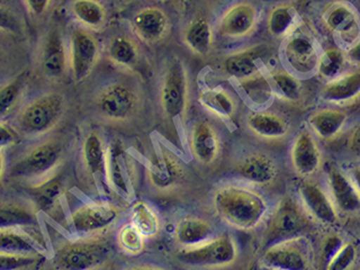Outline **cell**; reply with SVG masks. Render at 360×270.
Segmentation results:
<instances>
[{
	"label": "cell",
	"instance_id": "cell-24",
	"mask_svg": "<svg viewBox=\"0 0 360 270\" xmlns=\"http://www.w3.org/2000/svg\"><path fill=\"white\" fill-rule=\"evenodd\" d=\"M246 124L255 135L269 141L284 139L290 130L288 121L284 117L268 111L252 112L248 117Z\"/></svg>",
	"mask_w": 360,
	"mask_h": 270
},
{
	"label": "cell",
	"instance_id": "cell-35",
	"mask_svg": "<svg viewBox=\"0 0 360 270\" xmlns=\"http://www.w3.org/2000/svg\"><path fill=\"white\" fill-rule=\"evenodd\" d=\"M184 40L187 47L195 54L207 56L212 49V27L205 18L194 20L186 27Z\"/></svg>",
	"mask_w": 360,
	"mask_h": 270
},
{
	"label": "cell",
	"instance_id": "cell-10",
	"mask_svg": "<svg viewBox=\"0 0 360 270\" xmlns=\"http://www.w3.org/2000/svg\"><path fill=\"white\" fill-rule=\"evenodd\" d=\"M99 58L96 38L88 30L75 29L70 37L69 64L75 82H82L91 73Z\"/></svg>",
	"mask_w": 360,
	"mask_h": 270
},
{
	"label": "cell",
	"instance_id": "cell-1",
	"mask_svg": "<svg viewBox=\"0 0 360 270\" xmlns=\"http://www.w3.org/2000/svg\"><path fill=\"white\" fill-rule=\"evenodd\" d=\"M213 207L229 225L242 231L258 226L267 212V202L248 187L229 185L217 189Z\"/></svg>",
	"mask_w": 360,
	"mask_h": 270
},
{
	"label": "cell",
	"instance_id": "cell-40",
	"mask_svg": "<svg viewBox=\"0 0 360 270\" xmlns=\"http://www.w3.org/2000/svg\"><path fill=\"white\" fill-rule=\"evenodd\" d=\"M117 240L123 252L130 255H139L145 248L144 235L131 222L121 226L117 231Z\"/></svg>",
	"mask_w": 360,
	"mask_h": 270
},
{
	"label": "cell",
	"instance_id": "cell-51",
	"mask_svg": "<svg viewBox=\"0 0 360 270\" xmlns=\"http://www.w3.org/2000/svg\"><path fill=\"white\" fill-rule=\"evenodd\" d=\"M350 179L360 194V167H354L350 170Z\"/></svg>",
	"mask_w": 360,
	"mask_h": 270
},
{
	"label": "cell",
	"instance_id": "cell-12",
	"mask_svg": "<svg viewBox=\"0 0 360 270\" xmlns=\"http://www.w3.org/2000/svg\"><path fill=\"white\" fill-rule=\"evenodd\" d=\"M258 12L250 3H238L229 7L220 18L218 32L222 37L240 39L249 37L257 27Z\"/></svg>",
	"mask_w": 360,
	"mask_h": 270
},
{
	"label": "cell",
	"instance_id": "cell-53",
	"mask_svg": "<svg viewBox=\"0 0 360 270\" xmlns=\"http://www.w3.org/2000/svg\"><path fill=\"white\" fill-rule=\"evenodd\" d=\"M129 270H163V269H159V268H153V267H135L131 268V269Z\"/></svg>",
	"mask_w": 360,
	"mask_h": 270
},
{
	"label": "cell",
	"instance_id": "cell-7",
	"mask_svg": "<svg viewBox=\"0 0 360 270\" xmlns=\"http://www.w3.org/2000/svg\"><path fill=\"white\" fill-rule=\"evenodd\" d=\"M189 84L183 60H172L163 73L160 101L161 108L169 119L181 117L188 106Z\"/></svg>",
	"mask_w": 360,
	"mask_h": 270
},
{
	"label": "cell",
	"instance_id": "cell-20",
	"mask_svg": "<svg viewBox=\"0 0 360 270\" xmlns=\"http://www.w3.org/2000/svg\"><path fill=\"white\" fill-rule=\"evenodd\" d=\"M303 207L319 221L332 225L338 220V213L324 189L317 184L306 181L299 188Z\"/></svg>",
	"mask_w": 360,
	"mask_h": 270
},
{
	"label": "cell",
	"instance_id": "cell-28",
	"mask_svg": "<svg viewBox=\"0 0 360 270\" xmlns=\"http://www.w3.org/2000/svg\"><path fill=\"white\" fill-rule=\"evenodd\" d=\"M63 188V177L58 174H51L29 188V195L38 210L49 212L58 203Z\"/></svg>",
	"mask_w": 360,
	"mask_h": 270
},
{
	"label": "cell",
	"instance_id": "cell-38",
	"mask_svg": "<svg viewBox=\"0 0 360 270\" xmlns=\"http://www.w3.org/2000/svg\"><path fill=\"white\" fill-rule=\"evenodd\" d=\"M130 222L144 235L145 238H155L161 229V221L155 211L146 202H136L132 205Z\"/></svg>",
	"mask_w": 360,
	"mask_h": 270
},
{
	"label": "cell",
	"instance_id": "cell-13",
	"mask_svg": "<svg viewBox=\"0 0 360 270\" xmlns=\"http://www.w3.org/2000/svg\"><path fill=\"white\" fill-rule=\"evenodd\" d=\"M132 29L136 36L146 44H156L165 39L170 30V21L163 9L144 7L132 18Z\"/></svg>",
	"mask_w": 360,
	"mask_h": 270
},
{
	"label": "cell",
	"instance_id": "cell-47",
	"mask_svg": "<svg viewBox=\"0 0 360 270\" xmlns=\"http://www.w3.org/2000/svg\"><path fill=\"white\" fill-rule=\"evenodd\" d=\"M342 240L336 236H330L328 240H325L323 251H324L325 257L328 259V262L338 252V250L342 246Z\"/></svg>",
	"mask_w": 360,
	"mask_h": 270
},
{
	"label": "cell",
	"instance_id": "cell-46",
	"mask_svg": "<svg viewBox=\"0 0 360 270\" xmlns=\"http://www.w3.org/2000/svg\"><path fill=\"white\" fill-rule=\"evenodd\" d=\"M25 1L33 15L40 16L49 9L51 0H25Z\"/></svg>",
	"mask_w": 360,
	"mask_h": 270
},
{
	"label": "cell",
	"instance_id": "cell-33",
	"mask_svg": "<svg viewBox=\"0 0 360 270\" xmlns=\"http://www.w3.org/2000/svg\"><path fill=\"white\" fill-rule=\"evenodd\" d=\"M84 162L88 172L93 176L101 174L106 177V156L108 148L96 132H90L82 145Z\"/></svg>",
	"mask_w": 360,
	"mask_h": 270
},
{
	"label": "cell",
	"instance_id": "cell-18",
	"mask_svg": "<svg viewBox=\"0 0 360 270\" xmlns=\"http://www.w3.org/2000/svg\"><path fill=\"white\" fill-rule=\"evenodd\" d=\"M235 172L240 179L253 185H267L276 176V163L269 155L252 153L240 160L235 167Z\"/></svg>",
	"mask_w": 360,
	"mask_h": 270
},
{
	"label": "cell",
	"instance_id": "cell-4",
	"mask_svg": "<svg viewBox=\"0 0 360 270\" xmlns=\"http://www.w3.org/2000/svg\"><path fill=\"white\" fill-rule=\"evenodd\" d=\"M141 99L135 88L115 82L103 88L95 101L98 115L110 122H127L139 111Z\"/></svg>",
	"mask_w": 360,
	"mask_h": 270
},
{
	"label": "cell",
	"instance_id": "cell-22",
	"mask_svg": "<svg viewBox=\"0 0 360 270\" xmlns=\"http://www.w3.org/2000/svg\"><path fill=\"white\" fill-rule=\"evenodd\" d=\"M321 98L333 104L350 103L360 96V68L328 80L321 88Z\"/></svg>",
	"mask_w": 360,
	"mask_h": 270
},
{
	"label": "cell",
	"instance_id": "cell-36",
	"mask_svg": "<svg viewBox=\"0 0 360 270\" xmlns=\"http://www.w3.org/2000/svg\"><path fill=\"white\" fill-rule=\"evenodd\" d=\"M108 58L112 63L120 68H131L139 58V46L128 36H115L108 42Z\"/></svg>",
	"mask_w": 360,
	"mask_h": 270
},
{
	"label": "cell",
	"instance_id": "cell-3",
	"mask_svg": "<svg viewBox=\"0 0 360 270\" xmlns=\"http://www.w3.org/2000/svg\"><path fill=\"white\" fill-rule=\"evenodd\" d=\"M110 242L103 238H86L66 242L56 250L54 266L58 270H97L111 257Z\"/></svg>",
	"mask_w": 360,
	"mask_h": 270
},
{
	"label": "cell",
	"instance_id": "cell-25",
	"mask_svg": "<svg viewBox=\"0 0 360 270\" xmlns=\"http://www.w3.org/2000/svg\"><path fill=\"white\" fill-rule=\"evenodd\" d=\"M260 51L257 49H246L229 55L222 62V69L227 75L238 79L240 82H246L262 75L259 65Z\"/></svg>",
	"mask_w": 360,
	"mask_h": 270
},
{
	"label": "cell",
	"instance_id": "cell-26",
	"mask_svg": "<svg viewBox=\"0 0 360 270\" xmlns=\"http://www.w3.org/2000/svg\"><path fill=\"white\" fill-rule=\"evenodd\" d=\"M129 165H127L124 152L119 143H112L106 156V179L120 192L129 194L131 188Z\"/></svg>",
	"mask_w": 360,
	"mask_h": 270
},
{
	"label": "cell",
	"instance_id": "cell-30",
	"mask_svg": "<svg viewBox=\"0 0 360 270\" xmlns=\"http://www.w3.org/2000/svg\"><path fill=\"white\" fill-rule=\"evenodd\" d=\"M213 227L201 218L189 217L181 220L176 229V240L180 245L193 248L211 240Z\"/></svg>",
	"mask_w": 360,
	"mask_h": 270
},
{
	"label": "cell",
	"instance_id": "cell-19",
	"mask_svg": "<svg viewBox=\"0 0 360 270\" xmlns=\"http://www.w3.org/2000/svg\"><path fill=\"white\" fill-rule=\"evenodd\" d=\"M262 262L274 270H306L308 264L306 253L293 240L264 250Z\"/></svg>",
	"mask_w": 360,
	"mask_h": 270
},
{
	"label": "cell",
	"instance_id": "cell-29",
	"mask_svg": "<svg viewBox=\"0 0 360 270\" xmlns=\"http://www.w3.org/2000/svg\"><path fill=\"white\" fill-rule=\"evenodd\" d=\"M198 102L207 112L221 120H229L236 111V102L227 90L205 88L200 91Z\"/></svg>",
	"mask_w": 360,
	"mask_h": 270
},
{
	"label": "cell",
	"instance_id": "cell-41",
	"mask_svg": "<svg viewBox=\"0 0 360 270\" xmlns=\"http://www.w3.org/2000/svg\"><path fill=\"white\" fill-rule=\"evenodd\" d=\"M0 252L38 255V250L13 229L0 231Z\"/></svg>",
	"mask_w": 360,
	"mask_h": 270
},
{
	"label": "cell",
	"instance_id": "cell-23",
	"mask_svg": "<svg viewBox=\"0 0 360 270\" xmlns=\"http://www.w3.org/2000/svg\"><path fill=\"white\" fill-rule=\"evenodd\" d=\"M328 183L334 202L342 212L352 213L360 210V194L352 180L342 170L330 167Z\"/></svg>",
	"mask_w": 360,
	"mask_h": 270
},
{
	"label": "cell",
	"instance_id": "cell-48",
	"mask_svg": "<svg viewBox=\"0 0 360 270\" xmlns=\"http://www.w3.org/2000/svg\"><path fill=\"white\" fill-rule=\"evenodd\" d=\"M349 150L354 155L360 156V123L356 126L348 139Z\"/></svg>",
	"mask_w": 360,
	"mask_h": 270
},
{
	"label": "cell",
	"instance_id": "cell-32",
	"mask_svg": "<svg viewBox=\"0 0 360 270\" xmlns=\"http://www.w3.org/2000/svg\"><path fill=\"white\" fill-rule=\"evenodd\" d=\"M268 80L273 94L282 101L295 103L299 102L302 97L303 87L300 79L288 70L276 69L270 71Z\"/></svg>",
	"mask_w": 360,
	"mask_h": 270
},
{
	"label": "cell",
	"instance_id": "cell-37",
	"mask_svg": "<svg viewBox=\"0 0 360 270\" xmlns=\"http://www.w3.org/2000/svg\"><path fill=\"white\" fill-rule=\"evenodd\" d=\"M36 224V212L32 207L18 203L0 205V231L30 227Z\"/></svg>",
	"mask_w": 360,
	"mask_h": 270
},
{
	"label": "cell",
	"instance_id": "cell-34",
	"mask_svg": "<svg viewBox=\"0 0 360 270\" xmlns=\"http://www.w3.org/2000/svg\"><path fill=\"white\" fill-rule=\"evenodd\" d=\"M71 12L77 21L91 30H99L106 23V9L99 0H73Z\"/></svg>",
	"mask_w": 360,
	"mask_h": 270
},
{
	"label": "cell",
	"instance_id": "cell-9",
	"mask_svg": "<svg viewBox=\"0 0 360 270\" xmlns=\"http://www.w3.org/2000/svg\"><path fill=\"white\" fill-rule=\"evenodd\" d=\"M321 18L332 36L348 49L359 39L360 16L350 4L345 1L330 4Z\"/></svg>",
	"mask_w": 360,
	"mask_h": 270
},
{
	"label": "cell",
	"instance_id": "cell-39",
	"mask_svg": "<svg viewBox=\"0 0 360 270\" xmlns=\"http://www.w3.org/2000/svg\"><path fill=\"white\" fill-rule=\"evenodd\" d=\"M347 64L349 63L345 58V51L338 47H332L319 55L316 73L328 82L345 73Z\"/></svg>",
	"mask_w": 360,
	"mask_h": 270
},
{
	"label": "cell",
	"instance_id": "cell-17",
	"mask_svg": "<svg viewBox=\"0 0 360 270\" xmlns=\"http://www.w3.org/2000/svg\"><path fill=\"white\" fill-rule=\"evenodd\" d=\"M189 148L194 159L202 165H211L214 162L220 150V139L218 132L207 121H198L194 123Z\"/></svg>",
	"mask_w": 360,
	"mask_h": 270
},
{
	"label": "cell",
	"instance_id": "cell-2",
	"mask_svg": "<svg viewBox=\"0 0 360 270\" xmlns=\"http://www.w3.org/2000/svg\"><path fill=\"white\" fill-rule=\"evenodd\" d=\"M311 227V216L304 207L293 198H283L268 219L262 234V249L297 240Z\"/></svg>",
	"mask_w": 360,
	"mask_h": 270
},
{
	"label": "cell",
	"instance_id": "cell-45",
	"mask_svg": "<svg viewBox=\"0 0 360 270\" xmlns=\"http://www.w3.org/2000/svg\"><path fill=\"white\" fill-rule=\"evenodd\" d=\"M18 29V25L16 18L6 8L0 6V30L16 32Z\"/></svg>",
	"mask_w": 360,
	"mask_h": 270
},
{
	"label": "cell",
	"instance_id": "cell-14",
	"mask_svg": "<svg viewBox=\"0 0 360 270\" xmlns=\"http://www.w3.org/2000/svg\"><path fill=\"white\" fill-rule=\"evenodd\" d=\"M117 216L115 207L110 205H84L73 211L71 224L78 234H91L108 229Z\"/></svg>",
	"mask_w": 360,
	"mask_h": 270
},
{
	"label": "cell",
	"instance_id": "cell-16",
	"mask_svg": "<svg viewBox=\"0 0 360 270\" xmlns=\"http://www.w3.org/2000/svg\"><path fill=\"white\" fill-rule=\"evenodd\" d=\"M291 161L301 176H311L321 167V154L311 132L302 130L295 137L291 150Z\"/></svg>",
	"mask_w": 360,
	"mask_h": 270
},
{
	"label": "cell",
	"instance_id": "cell-42",
	"mask_svg": "<svg viewBox=\"0 0 360 270\" xmlns=\"http://www.w3.org/2000/svg\"><path fill=\"white\" fill-rule=\"evenodd\" d=\"M25 84V75H22L0 88V117H5L12 111L22 95Z\"/></svg>",
	"mask_w": 360,
	"mask_h": 270
},
{
	"label": "cell",
	"instance_id": "cell-5",
	"mask_svg": "<svg viewBox=\"0 0 360 270\" xmlns=\"http://www.w3.org/2000/svg\"><path fill=\"white\" fill-rule=\"evenodd\" d=\"M238 258V245L229 234L212 238L205 243L179 251L177 259L192 267H224Z\"/></svg>",
	"mask_w": 360,
	"mask_h": 270
},
{
	"label": "cell",
	"instance_id": "cell-11",
	"mask_svg": "<svg viewBox=\"0 0 360 270\" xmlns=\"http://www.w3.org/2000/svg\"><path fill=\"white\" fill-rule=\"evenodd\" d=\"M319 55L315 42L302 33H292L283 46V58L295 75L308 77L316 73Z\"/></svg>",
	"mask_w": 360,
	"mask_h": 270
},
{
	"label": "cell",
	"instance_id": "cell-49",
	"mask_svg": "<svg viewBox=\"0 0 360 270\" xmlns=\"http://www.w3.org/2000/svg\"><path fill=\"white\" fill-rule=\"evenodd\" d=\"M345 54L348 63L359 66L360 68V38L357 42H354L352 47L347 49Z\"/></svg>",
	"mask_w": 360,
	"mask_h": 270
},
{
	"label": "cell",
	"instance_id": "cell-8",
	"mask_svg": "<svg viewBox=\"0 0 360 270\" xmlns=\"http://www.w3.org/2000/svg\"><path fill=\"white\" fill-rule=\"evenodd\" d=\"M62 155L63 148L60 143L45 141L16 161L9 174L12 177L22 179H45L58 168Z\"/></svg>",
	"mask_w": 360,
	"mask_h": 270
},
{
	"label": "cell",
	"instance_id": "cell-52",
	"mask_svg": "<svg viewBox=\"0 0 360 270\" xmlns=\"http://www.w3.org/2000/svg\"><path fill=\"white\" fill-rule=\"evenodd\" d=\"M4 172V158L3 154L0 152V177L3 176Z\"/></svg>",
	"mask_w": 360,
	"mask_h": 270
},
{
	"label": "cell",
	"instance_id": "cell-50",
	"mask_svg": "<svg viewBox=\"0 0 360 270\" xmlns=\"http://www.w3.org/2000/svg\"><path fill=\"white\" fill-rule=\"evenodd\" d=\"M16 136L12 129L8 127L4 126L0 123V148H5L8 145H12L15 141Z\"/></svg>",
	"mask_w": 360,
	"mask_h": 270
},
{
	"label": "cell",
	"instance_id": "cell-44",
	"mask_svg": "<svg viewBox=\"0 0 360 270\" xmlns=\"http://www.w3.org/2000/svg\"><path fill=\"white\" fill-rule=\"evenodd\" d=\"M357 251L354 244L345 243L338 250V252L330 259L328 270H347L352 267L356 260Z\"/></svg>",
	"mask_w": 360,
	"mask_h": 270
},
{
	"label": "cell",
	"instance_id": "cell-21",
	"mask_svg": "<svg viewBox=\"0 0 360 270\" xmlns=\"http://www.w3.org/2000/svg\"><path fill=\"white\" fill-rule=\"evenodd\" d=\"M69 58L66 54L63 37L56 29L49 31L42 47L41 68L47 77L60 78L68 69Z\"/></svg>",
	"mask_w": 360,
	"mask_h": 270
},
{
	"label": "cell",
	"instance_id": "cell-6",
	"mask_svg": "<svg viewBox=\"0 0 360 270\" xmlns=\"http://www.w3.org/2000/svg\"><path fill=\"white\" fill-rule=\"evenodd\" d=\"M64 112V97L49 93L38 97L20 115V128L27 135L38 136L53 129Z\"/></svg>",
	"mask_w": 360,
	"mask_h": 270
},
{
	"label": "cell",
	"instance_id": "cell-15",
	"mask_svg": "<svg viewBox=\"0 0 360 270\" xmlns=\"http://www.w3.org/2000/svg\"><path fill=\"white\" fill-rule=\"evenodd\" d=\"M148 174L156 188L170 189L183 178V165L174 154L161 150L148 161Z\"/></svg>",
	"mask_w": 360,
	"mask_h": 270
},
{
	"label": "cell",
	"instance_id": "cell-27",
	"mask_svg": "<svg viewBox=\"0 0 360 270\" xmlns=\"http://www.w3.org/2000/svg\"><path fill=\"white\" fill-rule=\"evenodd\" d=\"M348 120V115L342 110L321 108L314 112L308 119L312 131L324 141L335 139Z\"/></svg>",
	"mask_w": 360,
	"mask_h": 270
},
{
	"label": "cell",
	"instance_id": "cell-54",
	"mask_svg": "<svg viewBox=\"0 0 360 270\" xmlns=\"http://www.w3.org/2000/svg\"><path fill=\"white\" fill-rule=\"evenodd\" d=\"M271 270H274V269H271Z\"/></svg>",
	"mask_w": 360,
	"mask_h": 270
},
{
	"label": "cell",
	"instance_id": "cell-43",
	"mask_svg": "<svg viewBox=\"0 0 360 270\" xmlns=\"http://www.w3.org/2000/svg\"><path fill=\"white\" fill-rule=\"evenodd\" d=\"M37 262V255L0 252V270H25L32 267Z\"/></svg>",
	"mask_w": 360,
	"mask_h": 270
},
{
	"label": "cell",
	"instance_id": "cell-31",
	"mask_svg": "<svg viewBox=\"0 0 360 270\" xmlns=\"http://www.w3.org/2000/svg\"><path fill=\"white\" fill-rule=\"evenodd\" d=\"M297 27V13L295 7L283 4L274 7L267 18V29L270 36L277 39H286Z\"/></svg>",
	"mask_w": 360,
	"mask_h": 270
}]
</instances>
